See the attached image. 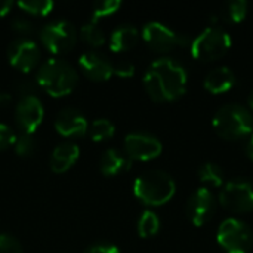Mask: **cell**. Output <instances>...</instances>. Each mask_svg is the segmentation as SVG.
Masks as SVG:
<instances>
[{"label":"cell","instance_id":"6da1fadb","mask_svg":"<svg viewBox=\"0 0 253 253\" xmlns=\"http://www.w3.org/2000/svg\"><path fill=\"white\" fill-rule=\"evenodd\" d=\"M188 76L185 68L170 58L156 59L144 74V87L157 102L179 99L187 90Z\"/></svg>","mask_w":253,"mask_h":253},{"label":"cell","instance_id":"7a4b0ae2","mask_svg":"<svg viewBox=\"0 0 253 253\" xmlns=\"http://www.w3.org/2000/svg\"><path fill=\"white\" fill-rule=\"evenodd\" d=\"M79 82L77 71L71 64L59 58H49L44 61L36 76V83L47 95L62 98L70 95Z\"/></svg>","mask_w":253,"mask_h":253},{"label":"cell","instance_id":"3957f363","mask_svg":"<svg viewBox=\"0 0 253 253\" xmlns=\"http://www.w3.org/2000/svg\"><path fill=\"white\" fill-rule=\"evenodd\" d=\"M175 181L163 170H148L138 176L133 184L136 199L148 206H162L168 203L175 196Z\"/></svg>","mask_w":253,"mask_h":253},{"label":"cell","instance_id":"277c9868","mask_svg":"<svg viewBox=\"0 0 253 253\" xmlns=\"http://www.w3.org/2000/svg\"><path fill=\"white\" fill-rule=\"evenodd\" d=\"M212 125L221 138L237 141L253 133V114L239 104H230L215 114Z\"/></svg>","mask_w":253,"mask_h":253},{"label":"cell","instance_id":"5b68a950","mask_svg":"<svg viewBox=\"0 0 253 253\" xmlns=\"http://www.w3.org/2000/svg\"><path fill=\"white\" fill-rule=\"evenodd\" d=\"M233 40L230 34L219 27H209L203 30L191 43V55L202 62H212L222 58L231 47Z\"/></svg>","mask_w":253,"mask_h":253},{"label":"cell","instance_id":"8992f818","mask_svg":"<svg viewBox=\"0 0 253 253\" xmlns=\"http://www.w3.org/2000/svg\"><path fill=\"white\" fill-rule=\"evenodd\" d=\"M216 239L227 253H249L253 246L252 230L237 218L225 219L218 230Z\"/></svg>","mask_w":253,"mask_h":253},{"label":"cell","instance_id":"52a82bcc","mask_svg":"<svg viewBox=\"0 0 253 253\" xmlns=\"http://www.w3.org/2000/svg\"><path fill=\"white\" fill-rule=\"evenodd\" d=\"M42 44L53 55H62L76 46L77 31L68 21H55L40 30Z\"/></svg>","mask_w":253,"mask_h":253},{"label":"cell","instance_id":"ba28073f","mask_svg":"<svg viewBox=\"0 0 253 253\" xmlns=\"http://www.w3.org/2000/svg\"><path fill=\"white\" fill-rule=\"evenodd\" d=\"M219 203L224 209L234 213L253 211V184L245 179H234L225 184L219 194Z\"/></svg>","mask_w":253,"mask_h":253},{"label":"cell","instance_id":"9c48e42d","mask_svg":"<svg viewBox=\"0 0 253 253\" xmlns=\"http://www.w3.org/2000/svg\"><path fill=\"white\" fill-rule=\"evenodd\" d=\"M142 39L151 50L159 53L170 52L173 47L182 46L188 42L187 37L175 33L162 22H148L142 30Z\"/></svg>","mask_w":253,"mask_h":253},{"label":"cell","instance_id":"30bf717a","mask_svg":"<svg viewBox=\"0 0 253 253\" xmlns=\"http://www.w3.org/2000/svg\"><path fill=\"white\" fill-rule=\"evenodd\" d=\"M7 59L12 67L22 73L31 71L40 59V50L36 42L27 37L13 40L7 49Z\"/></svg>","mask_w":253,"mask_h":253},{"label":"cell","instance_id":"8fae6325","mask_svg":"<svg viewBox=\"0 0 253 253\" xmlns=\"http://www.w3.org/2000/svg\"><path fill=\"white\" fill-rule=\"evenodd\" d=\"M125 153L130 160L148 162L160 156L162 142L148 133H129L125 138Z\"/></svg>","mask_w":253,"mask_h":253},{"label":"cell","instance_id":"7c38bea8","mask_svg":"<svg viewBox=\"0 0 253 253\" xmlns=\"http://www.w3.org/2000/svg\"><path fill=\"white\" fill-rule=\"evenodd\" d=\"M216 211V200L211 190L199 188L196 190L187 203V215L193 225L203 227L209 222Z\"/></svg>","mask_w":253,"mask_h":253},{"label":"cell","instance_id":"4fadbf2b","mask_svg":"<svg viewBox=\"0 0 253 253\" xmlns=\"http://www.w3.org/2000/svg\"><path fill=\"white\" fill-rule=\"evenodd\" d=\"M15 117L19 129L24 133L33 135L37 130V127L42 125L44 117V108L42 101L36 95L22 96L16 105Z\"/></svg>","mask_w":253,"mask_h":253},{"label":"cell","instance_id":"5bb4252c","mask_svg":"<svg viewBox=\"0 0 253 253\" xmlns=\"http://www.w3.org/2000/svg\"><path fill=\"white\" fill-rule=\"evenodd\" d=\"M89 123L86 117L76 108H64L58 113L55 119V129L59 135L65 138H73V136H83L87 133Z\"/></svg>","mask_w":253,"mask_h":253},{"label":"cell","instance_id":"9a60e30c","mask_svg":"<svg viewBox=\"0 0 253 253\" xmlns=\"http://www.w3.org/2000/svg\"><path fill=\"white\" fill-rule=\"evenodd\" d=\"M83 74L95 82H105L113 76V64L99 52H86L79 58Z\"/></svg>","mask_w":253,"mask_h":253},{"label":"cell","instance_id":"2e32d148","mask_svg":"<svg viewBox=\"0 0 253 253\" xmlns=\"http://www.w3.org/2000/svg\"><path fill=\"white\" fill-rule=\"evenodd\" d=\"M80 150L73 142H62L55 147L50 156V169L55 173H65L79 160Z\"/></svg>","mask_w":253,"mask_h":253},{"label":"cell","instance_id":"e0dca14e","mask_svg":"<svg viewBox=\"0 0 253 253\" xmlns=\"http://www.w3.org/2000/svg\"><path fill=\"white\" fill-rule=\"evenodd\" d=\"M132 168V160L126 156V153H122L116 148H110L104 151L101 160H99V169L102 175L105 176H117L122 175Z\"/></svg>","mask_w":253,"mask_h":253},{"label":"cell","instance_id":"ac0fdd59","mask_svg":"<svg viewBox=\"0 0 253 253\" xmlns=\"http://www.w3.org/2000/svg\"><path fill=\"white\" fill-rule=\"evenodd\" d=\"M236 84V76L228 67H218L212 70L205 79V89L213 95H221L231 90Z\"/></svg>","mask_w":253,"mask_h":253},{"label":"cell","instance_id":"d6986e66","mask_svg":"<svg viewBox=\"0 0 253 253\" xmlns=\"http://www.w3.org/2000/svg\"><path fill=\"white\" fill-rule=\"evenodd\" d=\"M139 40V33L132 25H122L116 28L110 36V49L116 53L127 52L136 46Z\"/></svg>","mask_w":253,"mask_h":253},{"label":"cell","instance_id":"ffe728a7","mask_svg":"<svg viewBox=\"0 0 253 253\" xmlns=\"http://www.w3.org/2000/svg\"><path fill=\"white\" fill-rule=\"evenodd\" d=\"M114 132H116V127L108 119H96L92 123H89V127H87V133L90 139L95 142H102V141L113 138Z\"/></svg>","mask_w":253,"mask_h":253},{"label":"cell","instance_id":"44dd1931","mask_svg":"<svg viewBox=\"0 0 253 253\" xmlns=\"http://www.w3.org/2000/svg\"><path fill=\"white\" fill-rule=\"evenodd\" d=\"M80 37L87 44L93 47H99L105 43V33L96 21H89L80 28Z\"/></svg>","mask_w":253,"mask_h":253},{"label":"cell","instance_id":"7402d4cb","mask_svg":"<svg viewBox=\"0 0 253 253\" xmlns=\"http://www.w3.org/2000/svg\"><path fill=\"white\" fill-rule=\"evenodd\" d=\"M199 178L203 184L211 185V187H222L224 184V172L222 169L212 162L205 163L200 169H199Z\"/></svg>","mask_w":253,"mask_h":253},{"label":"cell","instance_id":"603a6c76","mask_svg":"<svg viewBox=\"0 0 253 253\" xmlns=\"http://www.w3.org/2000/svg\"><path fill=\"white\" fill-rule=\"evenodd\" d=\"M159 230H160L159 216L151 211H145L138 221V234L142 239H148V237L156 236L159 233Z\"/></svg>","mask_w":253,"mask_h":253},{"label":"cell","instance_id":"cb8c5ba5","mask_svg":"<svg viewBox=\"0 0 253 253\" xmlns=\"http://www.w3.org/2000/svg\"><path fill=\"white\" fill-rule=\"evenodd\" d=\"M53 6L55 3L52 0H27L18 3V7L21 10L33 16H47L52 12Z\"/></svg>","mask_w":253,"mask_h":253},{"label":"cell","instance_id":"d4e9b609","mask_svg":"<svg viewBox=\"0 0 253 253\" xmlns=\"http://www.w3.org/2000/svg\"><path fill=\"white\" fill-rule=\"evenodd\" d=\"M248 9H249V4H248V1H245V0L231 1V3H228V4L225 6L224 18H225L228 22L239 24V22H242V21L246 18Z\"/></svg>","mask_w":253,"mask_h":253},{"label":"cell","instance_id":"484cf974","mask_svg":"<svg viewBox=\"0 0 253 253\" xmlns=\"http://www.w3.org/2000/svg\"><path fill=\"white\" fill-rule=\"evenodd\" d=\"M15 151L19 157H30L33 156V153L36 151V141L34 136L30 133H24L21 132L19 135H16V141H15Z\"/></svg>","mask_w":253,"mask_h":253},{"label":"cell","instance_id":"4316f807","mask_svg":"<svg viewBox=\"0 0 253 253\" xmlns=\"http://www.w3.org/2000/svg\"><path fill=\"white\" fill-rule=\"evenodd\" d=\"M122 3L119 0H105V1H99L93 6V12H92V21H99L102 18H107L113 13H116L120 9Z\"/></svg>","mask_w":253,"mask_h":253},{"label":"cell","instance_id":"83f0119b","mask_svg":"<svg viewBox=\"0 0 253 253\" xmlns=\"http://www.w3.org/2000/svg\"><path fill=\"white\" fill-rule=\"evenodd\" d=\"M0 253H22V246L10 234H0Z\"/></svg>","mask_w":253,"mask_h":253},{"label":"cell","instance_id":"f1b7e54d","mask_svg":"<svg viewBox=\"0 0 253 253\" xmlns=\"http://www.w3.org/2000/svg\"><path fill=\"white\" fill-rule=\"evenodd\" d=\"M15 141H16V135L12 130V127L9 125L0 123V151H4L9 147L15 145Z\"/></svg>","mask_w":253,"mask_h":253},{"label":"cell","instance_id":"f546056e","mask_svg":"<svg viewBox=\"0 0 253 253\" xmlns=\"http://www.w3.org/2000/svg\"><path fill=\"white\" fill-rule=\"evenodd\" d=\"M113 74L123 79L132 77L135 74V65L130 61H125V59L117 61L116 64H113Z\"/></svg>","mask_w":253,"mask_h":253},{"label":"cell","instance_id":"4dcf8cb0","mask_svg":"<svg viewBox=\"0 0 253 253\" xmlns=\"http://www.w3.org/2000/svg\"><path fill=\"white\" fill-rule=\"evenodd\" d=\"M10 25L16 33L24 34V36H27V34H30L33 31V24L28 19H24V18H15Z\"/></svg>","mask_w":253,"mask_h":253},{"label":"cell","instance_id":"1f68e13d","mask_svg":"<svg viewBox=\"0 0 253 253\" xmlns=\"http://www.w3.org/2000/svg\"><path fill=\"white\" fill-rule=\"evenodd\" d=\"M84 253H120L119 248L116 245H110V243H99V245H93L90 246Z\"/></svg>","mask_w":253,"mask_h":253},{"label":"cell","instance_id":"d6a6232c","mask_svg":"<svg viewBox=\"0 0 253 253\" xmlns=\"http://www.w3.org/2000/svg\"><path fill=\"white\" fill-rule=\"evenodd\" d=\"M12 7H13V3L12 1H9V0H0V18L6 16L10 12Z\"/></svg>","mask_w":253,"mask_h":253},{"label":"cell","instance_id":"836d02e7","mask_svg":"<svg viewBox=\"0 0 253 253\" xmlns=\"http://www.w3.org/2000/svg\"><path fill=\"white\" fill-rule=\"evenodd\" d=\"M246 154H248V157L253 162V133L249 136V141L246 144Z\"/></svg>","mask_w":253,"mask_h":253},{"label":"cell","instance_id":"e575fe53","mask_svg":"<svg viewBox=\"0 0 253 253\" xmlns=\"http://www.w3.org/2000/svg\"><path fill=\"white\" fill-rule=\"evenodd\" d=\"M248 104H249V107H251V110L253 111V90L251 92V95H249V98H248Z\"/></svg>","mask_w":253,"mask_h":253},{"label":"cell","instance_id":"d590c367","mask_svg":"<svg viewBox=\"0 0 253 253\" xmlns=\"http://www.w3.org/2000/svg\"><path fill=\"white\" fill-rule=\"evenodd\" d=\"M0 101H1V95H0Z\"/></svg>","mask_w":253,"mask_h":253}]
</instances>
